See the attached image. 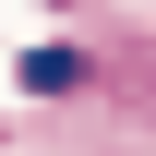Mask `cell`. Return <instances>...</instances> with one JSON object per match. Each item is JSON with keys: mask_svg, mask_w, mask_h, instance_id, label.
<instances>
[{"mask_svg": "<svg viewBox=\"0 0 156 156\" xmlns=\"http://www.w3.org/2000/svg\"><path fill=\"white\" fill-rule=\"evenodd\" d=\"M24 84H36V96H84V84H96V48H36Z\"/></svg>", "mask_w": 156, "mask_h": 156, "instance_id": "1", "label": "cell"}, {"mask_svg": "<svg viewBox=\"0 0 156 156\" xmlns=\"http://www.w3.org/2000/svg\"><path fill=\"white\" fill-rule=\"evenodd\" d=\"M108 84H120L132 108H156V48H120V60H108Z\"/></svg>", "mask_w": 156, "mask_h": 156, "instance_id": "2", "label": "cell"}]
</instances>
